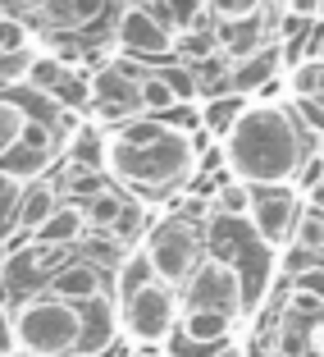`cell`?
<instances>
[{
    "instance_id": "cell-20",
    "label": "cell",
    "mask_w": 324,
    "mask_h": 357,
    "mask_svg": "<svg viewBox=\"0 0 324 357\" xmlns=\"http://www.w3.org/2000/svg\"><path fill=\"white\" fill-rule=\"evenodd\" d=\"M242 110H247V101H242V96H233V92L210 96V101L201 105V128H206L210 137H220V142H224V133H229V128L238 124Z\"/></svg>"
},
{
    "instance_id": "cell-18",
    "label": "cell",
    "mask_w": 324,
    "mask_h": 357,
    "mask_svg": "<svg viewBox=\"0 0 324 357\" xmlns=\"http://www.w3.org/2000/svg\"><path fill=\"white\" fill-rule=\"evenodd\" d=\"M124 206H128V192H119V188H101V192H92L87 202H78L87 234H110L115 220L124 215Z\"/></svg>"
},
{
    "instance_id": "cell-25",
    "label": "cell",
    "mask_w": 324,
    "mask_h": 357,
    "mask_svg": "<svg viewBox=\"0 0 324 357\" xmlns=\"http://www.w3.org/2000/svg\"><path fill=\"white\" fill-rule=\"evenodd\" d=\"M247 211H251V188L238 183V178H229V183L210 197V215H220V220H247Z\"/></svg>"
},
{
    "instance_id": "cell-30",
    "label": "cell",
    "mask_w": 324,
    "mask_h": 357,
    "mask_svg": "<svg viewBox=\"0 0 324 357\" xmlns=\"http://www.w3.org/2000/svg\"><path fill=\"white\" fill-rule=\"evenodd\" d=\"M293 289H297V294H306V298H315V303H324V266L302 271V275L293 280Z\"/></svg>"
},
{
    "instance_id": "cell-26",
    "label": "cell",
    "mask_w": 324,
    "mask_h": 357,
    "mask_svg": "<svg viewBox=\"0 0 324 357\" xmlns=\"http://www.w3.org/2000/svg\"><path fill=\"white\" fill-rule=\"evenodd\" d=\"M174 55H183L188 64H210V60H220V46H215L210 32H178Z\"/></svg>"
},
{
    "instance_id": "cell-7",
    "label": "cell",
    "mask_w": 324,
    "mask_h": 357,
    "mask_svg": "<svg viewBox=\"0 0 324 357\" xmlns=\"http://www.w3.org/2000/svg\"><path fill=\"white\" fill-rule=\"evenodd\" d=\"M119 326L137 339V344H165L178 330V294L165 289L160 280H151L147 289H137L128 303H119Z\"/></svg>"
},
{
    "instance_id": "cell-33",
    "label": "cell",
    "mask_w": 324,
    "mask_h": 357,
    "mask_svg": "<svg viewBox=\"0 0 324 357\" xmlns=\"http://www.w3.org/2000/svg\"><path fill=\"white\" fill-rule=\"evenodd\" d=\"M0 357H19V339H14V312H0Z\"/></svg>"
},
{
    "instance_id": "cell-1",
    "label": "cell",
    "mask_w": 324,
    "mask_h": 357,
    "mask_svg": "<svg viewBox=\"0 0 324 357\" xmlns=\"http://www.w3.org/2000/svg\"><path fill=\"white\" fill-rule=\"evenodd\" d=\"M105 174L137 192V202L169 197L197 178V142L174 133L160 115H133L105 133Z\"/></svg>"
},
{
    "instance_id": "cell-19",
    "label": "cell",
    "mask_w": 324,
    "mask_h": 357,
    "mask_svg": "<svg viewBox=\"0 0 324 357\" xmlns=\"http://www.w3.org/2000/svg\"><path fill=\"white\" fill-rule=\"evenodd\" d=\"M151 280H156V271H151L147 252H142V248H128L115 266V303H128V298H133L137 289H147Z\"/></svg>"
},
{
    "instance_id": "cell-17",
    "label": "cell",
    "mask_w": 324,
    "mask_h": 357,
    "mask_svg": "<svg viewBox=\"0 0 324 357\" xmlns=\"http://www.w3.org/2000/svg\"><path fill=\"white\" fill-rule=\"evenodd\" d=\"M178 335L197 348H220V344H229L233 321L220 312H178Z\"/></svg>"
},
{
    "instance_id": "cell-14",
    "label": "cell",
    "mask_w": 324,
    "mask_h": 357,
    "mask_svg": "<svg viewBox=\"0 0 324 357\" xmlns=\"http://www.w3.org/2000/svg\"><path fill=\"white\" fill-rule=\"evenodd\" d=\"M46 294L60 298V303H92V298L105 294V275L96 271L92 261H83V257H64V266L46 280Z\"/></svg>"
},
{
    "instance_id": "cell-36",
    "label": "cell",
    "mask_w": 324,
    "mask_h": 357,
    "mask_svg": "<svg viewBox=\"0 0 324 357\" xmlns=\"http://www.w3.org/2000/svg\"><path fill=\"white\" fill-rule=\"evenodd\" d=\"M210 357H251V353H247V348H242V344H233V339H229V344L210 348Z\"/></svg>"
},
{
    "instance_id": "cell-5",
    "label": "cell",
    "mask_w": 324,
    "mask_h": 357,
    "mask_svg": "<svg viewBox=\"0 0 324 357\" xmlns=\"http://www.w3.org/2000/svg\"><path fill=\"white\" fill-rule=\"evenodd\" d=\"M178 312H220L238 326L242 316H247V289H242L233 266L206 257V261L192 271V280L178 289Z\"/></svg>"
},
{
    "instance_id": "cell-27",
    "label": "cell",
    "mask_w": 324,
    "mask_h": 357,
    "mask_svg": "<svg viewBox=\"0 0 324 357\" xmlns=\"http://www.w3.org/2000/svg\"><path fill=\"white\" fill-rule=\"evenodd\" d=\"M0 55H32V28L14 14H0Z\"/></svg>"
},
{
    "instance_id": "cell-11",
    "label": "cell",
    "mask_w": 324,
    "mask_h": 357,
    "mask_svg": "<svg viewBox=\"0 0 324 357\" xmlns=\"http://www.w3.org/2000/svg\"><path fill=\"white\" fill-rule=\"evenodd\" d=\"M119 339V303L110 294L78 303V353L74 357H101Z\"/></svg>"
},
{
    "instance_id": "cell-16",
    "label": "cell",
    "mask_w": 324,
    "mask_h": 357,
    "mask_svg": "<svg viewBox=\"0 0 324 357\" xmlns=\"http://www.w3.org/2000/svg\"><path fill=\"white\" fill-rule=\"evenodd\" d=\"M83 234H87V225H83V211H78V202H60V206L51 211V220H46L42 229L32 234V243L69 252L74 243H83Z\"/></svg>"
},
{
    "instance_id": "cell-2",
    "label": "cell",
    "mask_w": 324,
    "mask_h": 357,
    "mask_svg": "<svg viewBox=\"0 0 324 357\" xmlns=\"http://www.w3.org/2000/svg\"><path fill=\"white\" fill-rule=\"evenodd\" d=\"M224 165L238 183L247 188H279V183H297L302 165L315 156L311 137L293 119V110H283L274 101H247L238 124L224 133Z\"/></svg>"
},
{
    "instance_id": "cell-9",
    "label": "cell",
    "mask_w": 324,
    "mask_h": 357,
    "mask_svg": "<svg viewBox=\"0 0 324 357\" xmlns=\"http://www.w3.org/2000/svg\"><path fill=\"white\" fill-rule=\"evenodd\" d=\"M60 156V133L51 128V119H23L14 147L0 156V174L19 178V183H32V178H46L51 160Z\"/></svg>"
},
{
    "instance_id": "cell-24",
    "label": "cell",
    "mask_w": 324,
    "mask_h": 357,
    "mask_svg": "<svg viewBox=\"0 0 324 357\" xmlns=\"http://www.w3.org/2000/svg\"><path fill=\"white\" fill-rule=\"evenodd\" d=\"M293 243L302 248L306 257H315V261L324 266V211L320 206H302L297 229H293Z\"/></svg>"
},
{
    "instance_id": "cell-38",
    "label": "cell",
    "mask_w": 324,
    "mask_h": 357,
    "mask_svg": "<svg viewBox=\"0 0 324 357\" xmlns=\"http://www.w3.org/2000/svg\"><path fill=\"white\" fill-rule=\"evenodd\" d=\"M315 19H320V23H324V0H320V14H315Z\"/></svg>"
},
{
    "instance_id": "cell-13",
    "label": "cell",
    "mask_w": 324,
    "mask_h": 357,
    "mask_svg": "<svg viewBox=\"0 0 324 357\" xmlns=\"http://www.w3.org/2000/svg\"><path fill=\"white\" fill-rule=\"evenodd\" d=\"M283 69V46L279 42H265L261 51H251L242 55V60H233L229 69H224V87H229L233 96H242L247 101L251 92H261L265 83H274Z\"/></svg>"
},
{
    "instance_id": "cell-22",
    "label": "cell",
    "mask_w": 324,
    "mask_h": 357,
    "mask_svg": "<svg viewBox=\"0 0 324 357\" xmlns=\"http://www.w3.org/2000/svg\"><path fill=\"white\" fill-rule=\"evenodd\" d=\"M288 87H293L297 101H320L324 105V55H315V60H297L293 74H288Z\"/></svg>"
},
{
    "instance_id": "cell-32",
    "label": "cell",
    "mask_w": 324,
    "mask_h": 357,
    "mask_svg": "<svg viewBox=\"0 0 324 357\" xmlns=\"http://www.w3.org/2000/svg\"><path fill=\"white\" fill-rule=\"evenodd\" d=\"M105 10V0H69V14H74V28H83V23H96Z\"/></svg>"
},
{
    "instance_id": "cell-29",
    "label": "cell",
    "mask_w": 324,
    "mask_h": 357,
    "mask_svg": "<svg viewBox=\"0 0 324 357\" xmlns=\"http://www.w3.org/2000/svg\"><path fill=\"white\" fill-rule=\"evenodd\" d=\"M23 119H28V110H23L19 101H10V96H0V156L14 147V137H19Z\"/></svg>"
},
{
    "instance_id": "cell-35",
    "label": "cell",
    "mask_w": 324,
    "mask_h": 357,
    "mask_svg": "<svg viewBox=\"0 0 324 357\" xmlns=\"http://www.w3.org/2000/svg\"><path fill=\"white\" fill-rule=\"evenodd\" d=\"M28 60L32 55H0V83H5V78H23Z\"/></svg>"
},
{
    "instance_id": "cell-37",
    "label": "cell",
    "mask_w": 324,
    "mask_h": 357,
    "mask_svg": "<svg viewBox=\"0 0 324 357\" xmlns=\"http://www.w3.org/2000/svg\"><path fill=\"white\" fill-rule=\"evenodd\" d=\"M0 312H14V289L0 280Z\"/></svg>"
},
{
    "instance_id": "cell-34",
    "label": "cell",
    "mask_w": 324,
    "mask_h": 357,
    "mask_svg": "<svg viewBox=\"0 0 324 357\" xmlns=\"http://www.w3.org/2000/svg\"><path fill=\"white\" fill-rule=\"evenodd\" d=\"M283 14H293V19H315L320 14V0H283Z\"/></svg>"
},
{
    "instance_id": "cell-21",
    "label": "cell",
    "mask_w": 324,
    "mask_h": 357,
    "mask_svg": "<svg viewBox=\"0 0 324 357\" xmlns=\"http://www.w3.org/2000/svg\"><path fill=\"white\" fill-rule=\"evenodd\" d=\"M69 165L87 169V174H101V169H105V133H101V128L87 124L83 133L69 142Z\"/></svg>"
},
{
    "instance_id": "cell-3",
    "label": "cell",
    "mask_w": 324,
    "mask_h": 357,
    "mask_svg": "<svg viewBox=\"0 0 324 357\" xmlns=\"http://www.w3.org/2000/svg\"><path fill=\"white\" fill-rule=\"evenodd\" d=\"M14 339L19 357H74L78 353V307L42 294L14 307Z\"/></svg>"
},
{
    "instance_id": "cell-28",
    "label": "cell",
    "mask_w": 324,
    "mask_h": 357,
    "mask_svg": "<svg viewBox=\"0 0 324 357\" xmlns=\"http://www.w3.org/2000/svg\"><path fill=\"white\" fill-rule=\"evenodd\" d=\"M19 197H23V183L10 174H0V238L14 234V220H19Z\"/></svg>"
},
{
    "instance_id": "cell-31",
    "label": "cell",
    "mask_w": 324,
    "mask_h": 357,
    "mask_svg": "<svg viewBox=\"0 0 324 357\" xmlns=\"http://www.w3.org/2000/svg\"><path fill=\"white\" fill-rule=\"evenodd\" d=\"M42 23H51V28H74L69 0H42Z\"/></svg>"
},
{
    "instance_id": "cell-10",
    "label": "cell",
    "mask_w": 324,
    "mask_h": 357,
    "mask_svg": "<svg viewBox=\"0 0 324 357\" xmlns=\"http://www.w3.org/2000/svg\"><path fill=\"white\" fill-rule=\"evenodd\" d=\"M23 83L32 92L51 96L55 105H87L92 101V83L69 60H60V55H32L28 69H23Z\"/></svg>"
},
{
    "instance_id": "cell-15",
    "label": "cell",
    "mask_w": 324,
    "mask_h": 357,
    "mask_svg": "<svg viewBox=\"0 0 324 357\" xmlns=\"http://www.w3.org/2000/svg\"><path fill=\"white\" fill-rule=\"evenodd\" d=\"M60 183L55 178H32V183H23V197H19V220H14V229L23 234H37L46 220H51V211L60 206Z\"/></svg>"
},
{
    "instance_id": "cell-12",
    "label": "cell",
    "mask_w": 324,
    "mask_h": 357,
    "mask_svg": "<svg viewBox=\"0 0 324 357\" xmlns=\"http://www.w3.org/2000/svg\"><path fill=\"white\" fill-rule=\"evenodd\" d=\"M115 42H119V51L137 55V60H165V55H174V37L165 28H156L142 14V5H124V14L115 23Z\"/></svg>"
},
{
    "instance_id": "cell-6",
    "label": "cell",
    "mask_w": 324,
    "mask_h": 357,
    "mask_svg": "<svg viewBox=\"0 0 324 357\" xmlns=\"http://www.w3.org/2000/svg\"><path fill=\"white\" fill-rule=\"evenodd\" d=\"M270 357H324V303L288 289L274 321Z\"/></svg>"
},
{
    "instance_id": "cell-23",
    "label": "cell",
    "mask_w": 324,
    "mask_h": 357,
    "mask_svg": "<svg viewBox=\"0 0 324 357\" xmlns=\"http://www.w3.org/2000/svg\"><path fill=\"white\" fill-rule=\"evenodd\" d=\"M178 105V96L169 92V83L160 74H137V110L142 115H169Z\"/></svg>"
},
{
    "instance_id": "cell-8",
    "label": "cell",
    "mask_w": 324,
    "mask_h": 357,
    "mask_svg": "<svg viewBox=\"0 0 324 357\" xmlns=\"http://www.w3.org/2000/svg\"><path fill=\"white\" fill-rule=\"evenodd\" d=\"M297 215H302V197H297L293 183H279V188H251L247 225H251V234H256L270 252L293 243Z\"/></svg>"
},
{
    "instance_id": "cell-40",
    "label": "cell",
    "mask_w": 324,
    "mask_h": 357,
    "mask_svg": "<svg viewBox=\"0 0 324 357\" xmlns=\"http://www.w3.org/2000/svg\"><path fill=\"white\" fill-rule=\"evenodd\" d=\"M5 5H10V0H0V10H5Z\"/></svg>"
},
{
    "instance_id": "cell-39",
    "label": "cell",
    "mask_w": 324,
    "mask_h": 357,
    "mask_svg": "<svg viewBox=\"0 0 324 357\" xmlns=\"http://www.w3.org/2000/svg\"><path fill=\"white\" fill-rule=\"evenodd\" d=\"M128 357H156V353H128Z\"/></svg>"
},
{
    "instance_id": "cell-4",
    "label": "cell",
    "mask_w": 324,
    "mask_h": 357,
    "mask_svg": "<svg viewBox=\"0 0 324 357\" xmlns=\"http://www.w3.org/2000/svg\"><path fill=\"white\" fill-rule=\"evenodd\" d=\"M142 252H147L156 280L178 294V289L192 280V271L206 261V234H201L188 215H169V220H160V225L147 229Z\"/></svg>"
}]
</instances>
